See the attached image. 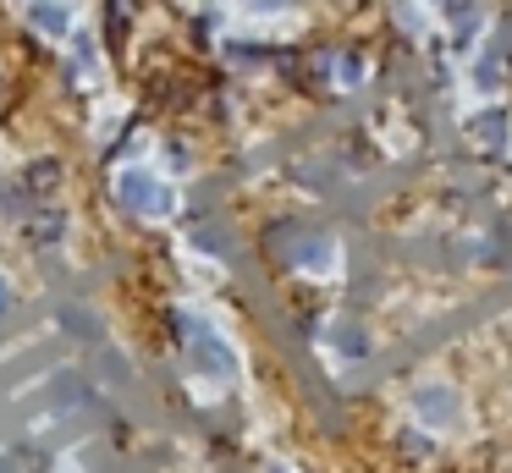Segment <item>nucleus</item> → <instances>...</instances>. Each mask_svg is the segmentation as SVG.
<instances>
[{"label": "nucleus", "mask_w": 512, "mask_h": 473, "mask_svg": "<svg viewBox=\"0 0 512 473\" xmlns=\"http://www.w3.org/2000/svg\"><path fill=\"white\" fill-rule=\"evenodd\" d=\"M34 22H45V28H67V11H61V6H45V0H34Z\"/></svg>", "instance_id": "nucleus-3"}, {"label": "nucleus", "mask_w": 512, "mask_h": 473, "mask_svg": "<svg viewBox=\"0 0 512 473\" xmlns=\"http://www.w3.org/2000/svg\"><path fill=\"white\" fill-rule=\"evenodd\" d=\"M12 314V292H6V286H0V319Z\"/></svg>", "instance_id": "nucleus-4"}, {"label": "nucleus", "mask_w": 512, "mask_h": 473, "mask_svg": "<svg viewBox=\"0 0 512 473\" xmlns=\"http://www.w3.org/2000/svg\"><path fill=\"white\" fill-rule=\"evenodd\" d=\"M419 413H430V418H452L457 413V402L446 391H419Z\"/></svg>", "instance_id": "nucleus-2"}, {"label": "nucleus", "mask_w": 512, "mask_h": 473, "mask_svg": "<svg viewBox=\"0 0 512 473\" xmlns=\"http://www.w3.org/2000/svg\"><path fill=\"white\" fill-rule=\"evenodd\" d=\"M122 198H127V204H138V209H149V215H160V209L171 204L166 187H160L155 176H144V171H122Z\"/></svg>", "instance_id": "nucleus-1"}]
</instances>
